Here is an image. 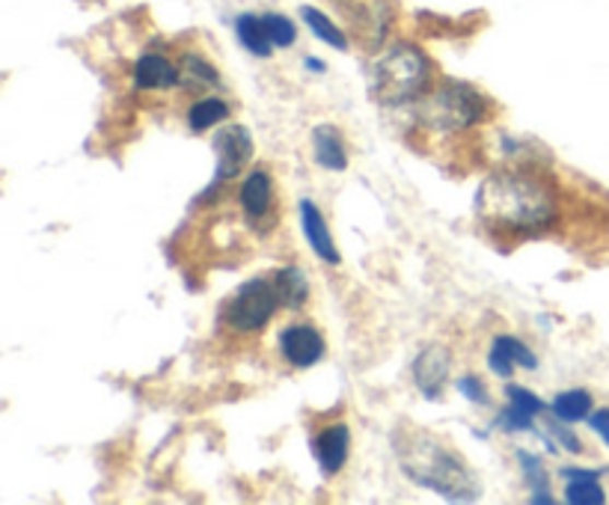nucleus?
<instances>
[{"label": "nucleus", "mask_w": 609, "mask_h": 505, "mask_svg": "<svg viewBox=\"0 0 609 505\" xmlns=\"http://www.w3.org/2000/svg\"><path fill=\"white\" fill-rule=\"evenodd\" d=\"M476 218L500 235L541 232L557 223L559 193L553 181L538 169H500L476 190Z\"/></svg>", "instance_id": "f257e3e1"}, {"label": "nucleus", "mask_w": 609, "mask_h": 505, "mask_svg": "<svg viewBox=\"0 0 609 505\" xmlns=\"http://www.w3.org/2000/svg\"><path fill=\"white\" fill-rule=\"evenodd\" d=\"M393 449L399 458L401 473L413 484L434 491L452 503L479 500V479L473 475V470L437 434L405 422L393 432Z\"/></svg>", "instance_id": "f03ea898"}, {"label": "nucleus", "mask_w": 609, "mask_h": 505, "mask_svg": "<svg viewBox=\"0 0 609 505\" xmlns=\"http://www.w3.org/2000/svg\"><path fill=\"white\" fill-rule=\"evenodd\" d=\"M431 60L417 45H393L372 66V93L384 107H401L429 93Z\"/></svg>", "instance_id": "7ed1b4c3"}, {"label": "nucleus", "mask_w": 609, "mask_h": 505, "mask_svg": "<svg viewBox=\"0 0 609 505\" xmlns=\"http://www.w3.org/2000/svg\"><path fill=\"white\" fill-rule=\"evenodd\" d=\"M488 98L479 90L461 81L443 84L437 93H431L422 105V122L441 134H458L467 128L479 126L488 119Z\"/></svg>", "instance_id": "20e7f679"}, {"label": "nucleus", "mask_w": 609, "mask_h": 505, "mask_svg": "<svg viewBox=\"0 0 609 505\" xmlns=\"http://www.w3.org/2000/svg\"><path fill=\"white\" fill-rule=\"evenodd\" d=\"M283 306L280 301V292H277V283L273 277H253L244 285H238V292L223 304L221 321L230 327L232 333L238 337H250V333H259L268 327L277 309Z\"/></svg>", "instance_id": "39448f33"}, {"label": "nucleus", "mask_w": 609, "mask_h": 505, "mask_svg": "<svg viewBox=\"0 0 609 505\" xmlns=\"http://www.w3.org/2000/svg\"><path fill=\"white\" fill-rule=\"evenodd\" d=\"M253 138L244 126H226L214 134V155H218V169H214V185L238 179V173L253 161Z\"/></svg>", "instance_id": "423d86ee"}, {"label": "nucleus", "mask_w": 609, "mask_h": 505, "mask_svg": "<svg viewBox=\"0 0 609 505\" xmlns=\"http://www.w3.org/2000/svg\"><path fill=\"white\" fill-rule=\"evenodd\" d=\"M449 372L452 354L449 348L443 345H425L417 354V360H413V366H410L417 390L431 401H437L446 392V387H449Z\"/></svg>", "instance_id": "0eeeda50"}, {"label": "nucleus", "mask_w": 609, "mask_h": 505, "mask_svg": "<svg viewBox=\"0 0 609 505\" xmlns=\"http://www.w3.org/2000/svg\"><path fill=\"white\" fill-rule=\"evenodd\" d=\"M280 354L292 368H309L325 357L327 342L316 327L301 321V325H289L280 333Z\"/></svg>", "instance_id": "6e6552de"}, {"label": "nucleus", "mask_w": 609, "mask_h": 505, "mask_svg": "<svg viewBox=\"0 0 609 505\" xmlns=\"http://www.w3.org/2000/svg\"><path fill=\"white\" fill-rule=\"evenodd\" d=\"M313 455H316L318 467L327 475L342 473V467L351 458V432L346 422H333L313 437Z\"/></svg>", "instance_id": "1a4fd4ad"}, {"label": "nucleus", "mask_w": 609, "mask_h": 505, "mask_svg": "<svg viewBox=\"0 0 609 505\" xmlns=\"http://www.w3.org/2000/svg\"><path fill=\"white\" fill-rule=\"evenodd\" d=\"M488 366L494 372L496 378H512L515 375V366L524 368H538V357L532 354V348L520 342L512 333H500L491 342V351H488Z\"/></svg>", "instance_id": "9d476101"}, {"label": "nucleus", "mask_w": 609, "mask_h": 505, "mask_svg": "<svg viewBox=\"0 0 609 505\" xmlns=\"http://www.w3.org/2000/svg\"><path fill=\"white\" fill-rule=\"evenodd\" d=\"M301 230H304L306 244L313 247L318 259L327 265H339L342 256H339V247L330 235V226H327L325 214L318 209L313 200H301Z\"/></svg>", "instance_id": "9b49d317"}, {"label": "nucleus", "mask_w": 609, "mask_h": 505, "mask_svg": "<svg viewBox=\"0 0 609 505\" xmlns=\"http://www.w3.org/2000/svg\"><path fill=\"white\" fill-rule=\"evenodd\" d=\"M181 84V66L164 54H143L134 63V86L143 93H159Z\"/></svg>", "instance_id": "f8f14e48"}, {"label": "nucleus", "mask_w": 609, "mask_h": 505, "mask_svg": "<svg viewBox=\"0 0 609 505\" xmlns=\"http://www.w3.org/2000/svg\"><path fill=\"white\" fill-rule=\"evenodd\" d=\"M238 202L247 221H265L273 211V176L268 169H250L242 181Z\"/></svg>", "instance_id": "ddd939ff"}, {"label": "nucleus", "mask_w": 609, "mask_h": 505, "mask_svg": "<svg viewBox=\"0 0 609 505\" xmlns=\"http://www.w3.org/2000/svg\"><path fill=\"white\" fill-rule=\"evenodd\" d=\"M313 155L318 167L330 173H346L348 169V149L342 140V131L337 126H316L313 128Z\"/></svg>", "instance_id": "4468645a"}, {"label": "nucleus", "mask_w": 609, "mask_h": 505, "mask_svg": "<svg viewBox=\"0 0 609 505\" xmlns=\"http://www.w3.org/2000/svg\"><path fill=\"white\" fill-rule=\"evenodd\" d=\"M565 475V503L571 505H604L607 503V491H604V484L598 482V475L595 470H577V467H571V470H562Z\"/></svg>", "instance_id": "2eb2a0df"}, {"label": "nucleus", "mask_w": 609, "mask_h": 505, "mask_svg": "<svg viewBox=\"0 0 609 505\" xmlns=\"http://www.w3.org/2000/svg\"><path fill=\"white\" fill-rule=\"evenodd\" d=\"M389 19L393 15H389L387 0H368V3H360L358 10H354V31L368 45H378L387 36Z\"/></svg>", "instance_id": "dca6fc26"}, {"label": "nucleus", "mask_w": 609, "mask_h": 505, "mask_svg": "<svg viewBox=\"0 0 609 505\" xmlns=\"http://www.w3.org/2000/svg\"><path fill=\"white\" fill-rule=\"evenodd\" d=\"M235 33H238V43L253 54V57H262L268 60L273 54V43L268 31H265V22L259 15H250V12H244L235 19Z\"/></svg>", "instance_id": "f3484780"}, {"label": "nucleus", "mask_w": 609, "mask_h": 505, "mask_svg": "<svg viewBox=\"0 0 609 505\" xmlns=\"http://www.w3.org/2000/svg\"><path fill=\"white\" fill-rule=\"evenodd\" d=\"M273 283H277V292H280V301H283L285 309H301V306L309 301V280L301 268H280L273 274Z\"/></svg>", "instance_id": "a211bd4d"}, {"label": "nucleus", "mask_w": 609, "mask_h": 505, "mask_svg": "<svg viewBox=\"0 0 609 505\" xmlns=\"http://www.w3.org/2000/svg\"><path fill=\"white\" fill-rule=\"evenodd\" d=\"M230 114H232L230 105H226L223 98H218V95H206V98H200V102H194V105L188 107V126L190 131L202 134V131H209V128L226 122Z\"/></svg>", "instance_id": "6ab92c4d"}, {"label": "nucleus", "mask_w": 609, "mask_h": 505, "mask_svg": "<svg viewBox=\"0 0 609 505\" xmlns=\"http://www.w3.org/2000/svg\"><path fill=\"white\" fill-rule=\"evenodd\" d=\"M517 461H520V473H524L526 488L532 491L529 503H538V505L553 503V496H550V479H547V470L544 463H541V458L520 449V453H517Z\"/></svg>", "instance_id": "aec40b11"}, {"label": "nucleus", "mask_w": 609, "mask_h": 505, "mask_svg": "<svg viewBox=\"0 0 609 505\" xmlns=\"http://www.w3.org/2000/svg\"><path fill=\"white\" fill-rule=\"evenodd\" d=\"M592 408H595V401H592V392L588 390H565L553 399V416L567 422V425L588 420Z\"/></svg>", "instance_id": "412c9836"}, {"label": "nucleus", "mask_w": 609, "mask_h": 505, "mask_svg": "<svg viewBox=\"0 0 609 505\" xmlns=\"http://www.w3.org/2000/svg\"><path fill=\"white\" fill-rule=\"evenodd\" d=\"M181 84H188L190 90H209V86L221 84V74L209 63L202 54H185L181 57Z\"/></svg>", "instance_id": "4be33fe9"}, {"label": "nucleus", "mask_w": 609, "mask_h": 505, "mask_svg": "<svg viewBox=\"0 0 609 505\" xmlns=\"http://www.w3.org/2000/svg\"><path fill=\"white\" fill-rule=\"evenodd\" d=\"M301 15H304L306 27L316 33L321 43H327L330 48H337V51H348V48H351L348 36L339 31L330 15H325V12L316 10V7H304V10H301Z\"/></svg>", "instance_id": "5701e85b"}, {"label": "nucleus", "mask_w": 609, "mask_h": 505, "mask_svg": "<svg viewBox=\"0 0 609 505\" xmlns=\"http://www.w3.org/2000/svg\"><path fill=\"white\" fill-rule=\"evenodd\" d=\"M262 22L268 36H271L273 48H292L297 43V27H294L292 19H285L280 12H265Z\"/></svg>", "instance_id": "b1692460"}, {"label": "nucleus", "mask_w": 609, "mask_h": 505, "mask_svg": "<svg viewBox=\"0 0 609 505\" xmlns=\"http://www.w3.org/2000/svg\"><path fill=\"white\" fill-rule=\"evenodd\" d=\"M500 425H503L505 432H532V428H536V416H532V413L520 411L517 404L508 401V408L500 413Z\"/></svg>", "instance_id": "393cba45"}, {"label": "nucleus", "mask_w": 609, "mask_h": 505, "mask_svg": "<svg viewBox=\"0 0 609 505\" xmlns=\"http://www.w3.org/2000/svg\"><path fill=\"white\" fill-rule=\"evenodd\" d=\"M505 396H508V401H512V404H517L520 411L532 413V416H538V413L547 411L544 401L538 399V396L532 390H526V387H515V384H508V390H505Z\"/></svg>", "instance_id": "a878e982"}, {"label": "nucleus", "mask_w": 609, "mask_h": 505, "mask_svg": "<svg viewBox=\"0 0 609 505\" xmlns=\"http://www.w3.org/2000/svg\"><path fill=\"white\" fill-rule=\"evenodd\" d=\"M455 387H458V392H461L467 401H476V404H491V392H488V387L482 384V378H476V375H461Z\"/></svg>", "instance_id": "bb28decb"}, {"label": "nucleus", "mask_w": 609, "mask_h": 505, "mask_svg": "<svg viewBox=\"0 0 609 505\" xmlns=\"http://www.w3.org/2000/svg\"><path fill=\"white\" fill-rule=\"evenodd\" d=\"M565 425H567V422L553 420V422H550V434H553V437H557V441L562 443V446H565L567 453L579 455V453H583V443H579L577 434H571V432H567Z\"/></svg>", "instance_id": "cd10ccee"}, {"label": "nucleus", "mask_w": 609, "mask_h": 505, "mask_svg": "<svg viewBox=\"0 0 609 505\" xmlns=\"http://www.w3.org/2000/svg\"><path fill=\"white\" fill-rule=\"evenodd\" d=\"M588 425H592V432L598 434L600 441L609 446V408L592 411V416H588Z\"/></svg>", "instance_id": "c85d7f7f"}, {"label": "nucleus", "mask_w": 609, "mask_h": 505, "mask_svg": "<svg viewBox=\"0 0 609 505\" xmlns=\"http://www.w3.org/2000/svg\"><path fill=\"white\" fill-rule=\"evenodd\" d=\"M304 66H306V69H313V72H318V74H325V72H327L325 60H318V57H306Z\"/></svg>", "instance_id": "c756f323"}]
</instances>
